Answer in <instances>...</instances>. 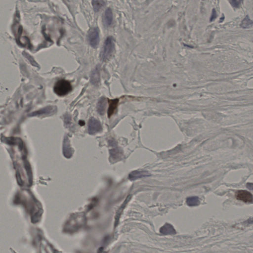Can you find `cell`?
<instances>
[{
    "label": "cell",
    "instance_id": "1",
    "mask_svg": "<svg viewBox=\"0 0 253 253\" xmlns=\"http://www.w3.org/2000/svg\"><path fill=\"white\" fill-rule=\"evenodd\" d=\"M115 48L114 41L111 36L108 37L105 40L103 49L100 54V58L104 61H106L110 58Z\"/></svg>",
    "mask_w": 253,
    "mask_h": 253
},
{
    "label": "cell",
    "instance_id": "2",
    "mask_svg": "<svg viewBox=\"0 0 253 253\" xmlns=\"http://www.w3.org/2000/svg\"><path fill=\"white\" fill-rule=\"evenodd\" d=\"M72 90V85L70 82L64 79L58 81L54 88V93L61 97L66 96Z\"/></svg>",
    "mask_w": 253,
    "mask_h": 253
},
{
    "label": "cell",
    "instance_id": "3",
    "mask_svg": "<svg viewBox=\"0 0 253 253\" xmlns=\"http://www.w3.org/2000/svg\"><path fill=\"white\" fill-rule=\"evenodd\" d=\"M88 41L90 46L97 48L100 43V30L97 27L90 29L88 35Z\"/></svg>",
    "mask_w": 253,
    "mask_h": 253
},
{
    "label": "cell",
    "instance_id": "4",
    "mask_svg": "<svg viewBox=\"0 0 253 253\" xmlns=\"http://www.w3.org/2000/svg\"><path fill=\"white\" fill-rule=\"evenodd\" d=\"M236 199L245 203H251L253 201V196L250 192L246 190H238L235 193Z\"/></svg>",
    "mask_w": 253,
    "mask_h": 253
},
{
    "label": "cell",
    "instance_id": "5",
    "mask_svg": "<svg viewBox=\"0 0 253 253\" xmlns=\"http://www.w3.org/2000/svg\"><path fill=\"white\" fill-rule=\"evenodd\" d=\"M102 130L101 124L96 119H90L89 123L88 131L90 134H94L100 132Z\"/></svg>",
    "mask_w": 253,
    "mask_h": 253
},
{
    "label": "cell",
    "instance_id": "6",
    "mask_svg": "<svg viewBox=\"0 0 253 253\" xmlns=\"http://www.w3.org/2000/svg\"><path fill=\"white\" fill-rule=\"evenodd\" d=\"M151 176L150 172L147 171H133L129 175V179L131 180H135L143 178H146Z\"/></svg>",
    "mask_w": 253,
    "mask_h": 253
},
{
    "label": "cell",
    "instance_id": "7",
    "mask_svg": "<svg viewBox=\"0 0 253 253\" xmlns=\"http://www.w3.org/2000/svg\"><path fill=\"white\" fill-rule=\"evenodd\" d=\"M113 22V13L110 8H107L103 16V22L105 26L108 27L112 25Z\"/></svg>",
    "mask_w": 253,
    "mask_h": 253
},
{
    "label": "cell",
    "instance_id": "8",
    "mask_svg": "<svg viewBox=\"0 0 253 253\" xmlns=\"http://www.w3.org/2000/svg\"><path fill=\"white\" fill-rule=\"evenodd\" d=\"M90 82L93 85L96 86L100 82V66H96V68L93 70L90 75Z\"/></svg>",
    "mask_w": 253,
    "mask_h": 253
},
{
    "label": "cell",
    "instance_id": "9",
    "mask_svg": "<svg viewBox=\"0 0 253 253\" xmlns=\"http://www.w3.org/2000/svg\"><path fill=\"white\" fill-rule=\"evenodd\" d=\"M160 232L164 235H173L176 233L172 225L166 223L160 229Z\"/></svg>",
    "mask_w": 253,
    "mask_h": 253
},
{
    "label": "cell",
    "instance_id": "10",
    "mask_svg": "<svg viewBox=\"0 0 253 253\" xmlns=\"http://www.w3.org/2000/svg\"><path fill=\"white\" fill-rule=\"evenodd\" d=\"M131 195L128 196L126 197L125 201L123 202V203L122 204L121 207L119 208V209L117 211V213H116V217H115V226H117V225L119 224L122 213H123V212L124 211V209L125 208L126 206V205L128 203V202H129L130 200L131 199Z\"/></svg>",
    "mask_w": 253,
    "mask_h": 253
},
{
    "label": "cell",
    "instance_id": "11",
    "mask_svg": "<svg viewBox=\"0 0 253 253\" xmlns=\"http://www.w3.org/2000/svg\"><path fill=\"white\" fill-rule=\"evenodd\" d=\"M109 107L108 109V116L110 117L116 111L118 105L119 99L115 98L114 100H109Z\"/></svg>",
    "mask_w": 253,
    "mask_h": 253
},
{
    "label": "cell",
    "instance_id": "12",
    "mask_svg": "<svg viewBox=\"0 0 253 253\" xmlns=\"http://www.w3.org/2000/svg\"><path fill=\"white\" fill-rule=\"evenodd\" d=\"M107 103V99L105 97H101L98 100L97 104V110L100 114L102 115L105 113Z\"/></svg>",
    "mask_w": 253,
    "mask_h": 253
},
{
    "label": "cell",
    "instance_id": "13",
    "mask_svg": "<svg viewBox=\"0 0 253 253\" xmlns=\"http://www.w3.org/2000/svg\"><path fill=\"white\" fill-rule=\"evenodd\" d=\"M63 151L64 155L66 157H70L72 156V151L68 139H65L63 144Z\"/></svg>",
    "mask_w": 253,
    "mask_h": 253
},
{
    "label": "cell",
    "instance_id": "14",
    "mask_svg": "<svg viewBox=\"0 0 253 253\" xmlns=\"http://www.w3.org/2000/svg\"><path fill=\"white\" fill-rule=\"evenodd\" d=\"M186 203L190 207L197 206L200 204L199 198L197 196H191L188 197L186 200Z\"/></svg>",
    "mask_w": 253,
    "mask_h": 253
},
{
    "label": "cell",
    "instance_id": "15",
    "mask_svg": "<svg viewBox=\"0 0 253 253\" xmlns=\"http://www.w3.org/2000/svg\"><path fill=\"white\" fill-rule=\"evenodd\" d=\"M111 157H112V159L114 160H118L119 159H121L122 157L123 152L119 148H115L111 150L110 151Z\"/></svg>",
    "mask_w": 253,
    "mask_h": 253
},
{
    "label": "cell",
    "instance_id": "16",
    "mask_svg": "<svg viewBox=\"0 0 253 253\" xmlns=\"http://www.w3.org/2000/svg\"><path fill=\"white\" fill-rule=\"evenodd\" d=\"M253 25V21L247 15L241 22V27L244 29L250 28Z\"/></svg>",
    "mask_w": 253,
    "mask_h": 253
},
{
    "label": "cell",
    "instance_id": "17",
    "mask_svg": "<svg viewBox=\"0 0 253 253\" xmlns=\"http://www.w3.org/2000/svg\"><path fill=\"white\" fill-rule=\"evenodd\" d=\"M105 3L106 2L104 1H93L92 4L94 7V11L96 12H98L102 7H104L105 5Z\"/></svg>",
    "mask_w": 253,
    "mask_h": 253
},
{
    "label": "cell",
    "instance_id": "18",
    "mask_svg": "<svg viewBox=\"0 0 253 253\" xmlns=\"http://www.w3.org/2000/svg\"><path fill=\"white\" fill-rule=\"evenodd\" d=\"M54 110V108L52 107H48L44 108L43 109H41L40 110L37 111L36 112H34L31 115H37L43 114H48L51 112H53Z\"/></svg>",
    "mask_w": 253,
    "mask_h": 253
},
{
    "label": "cell",
    "instance_id": "19",
    "mask_svg": "<svg viewBox=\"0 0 253 253\" xmlns=\"http://www.w3.org/2000/svg\"><path fill=\"white\" fill-rule=\"evenodd\" d=\"M242 2V1H239V0H232V1H229V3H230L231 5L235 8H238L241 5Z\"/></svg>",
    "mask_w": 253,
    "mask_h": 253
},
{
    "label": "cell",
    "instance_id": "20",
    "mask_svg": "<svg viewBox=\"0 0 253 253\" xmlns=\"http://www.w3.org/2000/svg\"><path fill=\"white\" fill-rule=\"evenodd\" d=\"M217 16V14L216 11H215V9H213V11H212V13L211 17L210 18V21H213V20H214L216 18Z\"/></svg>",
    "mask_w": 253,
    "mask_h": 253
},
{
    "label": "cell",
    "instance_id": "21",
    "mask_svg": "<svg viewBox=\"0 0 253 253\" xmlns=\"http://www.w3.org/2000/svg\"><path fill=\"white\" fill-rule=\"evenodd\" d=\"M244 224L247 225H252L253 224V218H250L247 221H245V222H244Z\"/></svg>",
    "mask_w": 253,
    "mask_h": 253
},
{
    "label": "cell",
    "instance_id": "22",
    "mask_svg": "<svg viewBox=\"0 0 253 253\" xmlns=\"http://www.w3.org/2000/svg\"><path fill=\"white\" fill-rule=\"evenodd\" d=\"M247 187L250 190H253V183H248L247 184Z\"/></svg>",
    "mask_w": 253,
    "mask_h": 253
}]
</instances>
